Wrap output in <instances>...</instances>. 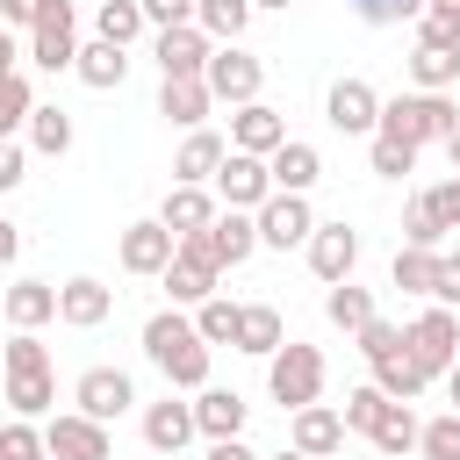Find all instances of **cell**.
Listing matches in <instances>:
<instances>
[{"label":"cell","instance_id":"47","mask_svg":"<svg viewBox=\"0 0 460 460\" xmlns=\"http://www.w3.org/2000/svg\"><path fill=\"white\" fill-rule=\"evenodd\" d=\"M352 338H359V352H367V359H388V352H395V345H402V331H395V323H388V316H374V323H359V331H352Z\"/></svg>","mask_w":460,"mask_h":460},{"label":"cell","instance_id":"25","mask_svg":"<svg viewBox=\"0 0 460 460\" xmlns=\"http://www.w3.org/2000/svg\"><path fill=\"white\" fill-rule=\"evenodd\" d=\"M158 280H165L172 309H201V302L216 295V280H223V273H216V266H201V259H187V252H172V266H165Z\"/></svg>","mask_w":460,"mask_h":460},{"label":"cell","instance_id":"15","mask_svg":"<svg viewBox=\"0 0 460 460\" xmlns=\"http://www.w3.org/2000/svg\"><path fill=\"white\" fill-rule=\"evenodd\" d=\"M323 115H331V129H345V137H374V129H381V93H374L367 79H338L331 101H323Z\"/></svg>","mask_w":460,"mask_h":460},{"label":"cell","instance_id":"50","mask_svg":"<svg viewBox=\"0 0 460 460\" xmlns=\"http://www.w3.org/2000/svg\"><path fill=\"white\" fill-rule=\"evenodd\" d=\"M7 187H22V144L14 137H0V194Z\"/></svg>","mask_w":460,"mask_h":460},{"label":"cell","instance_id":"1","mask_svg":"<svg viewBox=\"0 0 460 460\" xmlns=\"http://www.w3.org/2000/svg\"><path fill=\"white\" fill-rule=\"evenodd\" d=\"M144 359L165 374V388H208V338L180 309H158L144 323Z\"/></svg>","mask_w":460,"mask_h":460},{"label":"cell","instance_id":"24","mask_svg":"<svg viewBox=\"0 0 460 460\" xmlns=\"http://www.w3.org/2000/svg\"><path fill=\"white\" fill-rule=\"evenodd\" d=\"M208 244H216L223 266H244V259L259 252V216H252V208H223V216L208 223Z\"/></svg>","mask_w":460,"mask_h":460},{"label":"cell","instance_id":"14","mask_svg":"<svg viewBox=\"0 0 460 460\" xmlns=\"http://www.w3.org/2000/svg\"><path fill=\"white\" fill-rule=\"evenodd\" d=\"M72 402L86 410V417H101V424H115L129 402H137V388H129V374L122 367H86L79 381H72Z\"/></svg>","mask_w":460,"mask_h":460},{"label":"cell","instance_id":"49","mask_svg":"<svg viewBox=\"0 0 460 460\" xmlns=\"http://www.w3.org/2000/svg\"><path fill=\"white\" fill-rule=\"evenodd\" d=\"M431 302L460 309V252H438V288H431Z\"/></svg>","mask_w":460,"mask_h":460},{"label":"cell","instance_id":"17","mask_svg":"<svg viewBox=\"0 0 460 460\" xmlns=\"http://www.w3.org/2000/svg\"><path fill=\"white\" fill-rule=\"evenodd\" d=\"M288 144V122L266 108V101H244V108H230V151H252V158H273Z\"/></svg>","mask_w":460,"mask_h":460},{"label":"cell","instance_id":"33","mask_svg":"<svg viewBox=\"0 0 460 460\" xmlns=\"http://www.w3.org/2000/svg\"><path fill=\"white\" fill-rule=\"evenodd\" d=\"M446 216H438V201L431 194H410V208H402V244H424V252H438L446 244Z\"/></svg>","mask_w":460,"mask_h":460},{"label":"cell","instance_id":"29","mask_svg":"<svg viewBox=\"0 0 460 460\" xmlns=\"http://www.w3.org/2000/svg\"><path fill=\"white\" fill-rule=\"evenodd\" d=\"M72 72H79V79H86L93 93H108V86H122V79H129V50H122V43H101V36H93V43L79 50V65H72Z\"/></svg>","mask_w":460,"mask_h":460},{"label":"cell","instance_id":"56","mask_svg":"<svg viewBox=\"0 0 460 460\" xmlns=\"http://www.w3.org/2000/svg\"><path fill=\"white\" fill-rule=\"evenodd\" d=\"M446 158H453V172H460V129H453V137H446Z\"/></svg>","mask_w":460,"mask_h":460},{"label":"cell","instance_id":"36","mask_svg":"<svg viewBox=\"0 0 460 460\" xmlns=\"http://www.w3.org/2000/svg\"><path fill=\"white\" fill-rule=\"evenodd\" d=\"M417 431H424V424L410 417V402H388V410H381V424H374L367 438H374V453H381V460H395V453H410V446H417Z\"/></svg>","mask_w":460,"mask_h":460},{"label":"cell","instance_id":"10","mask_svg":"<svg viewBox=\"0 0 460 460\" xmlns=\"http://www.w3.org/2000/svg\"><path fill=\"white\" fill-rule=\"evenodd\" d=\"M151 58H158V72H165V79H201V72H208V58H216V36H208L201 22H187V29H158Z\"/></svg>","mask_w":460,"mask_h":460},{"label":"cell","instance_id":"21","mask_svg":"<svg viewBox=\"0 0 460 460\" xmlns=\"http://www.w3.org/2000/svg\"><path fill=\"white\" fill-rule=\"evenodd\" d=\"M223 158H230V144H223L216 129H187V144H180V158H172V180H180V187H208Z\"/></svg>","mask_w":460,"mask_h":460},{"label":"cell","instance_id":"11","mask_svg":"<svg viewBox=\"0 0 460 460\" xmlns=\"http://www.w3.org/2000/svg\"><path fill=\"white\" fill-rule=\"evenodd\" d=\"M352 266H359V230L352 223H316L309 230V273L323 288H338V280H352Z\"/></svg>","mask_w":460,"mask_h":460},{"label":"cell","instance_id":"2","mask_svg":"<svg viewBox=\"0 0 460 460\" xmlns=\"http://www.w3.org/2000/svg\"><path fill=\"white\" fill-rule=\"evenodd\" d=\"M0 352H7V367H0V381H7V410H14V417H43V410L58 402V374H50L43 338H36V331H14Z\"/></svg>","mask_w":460,"mask_h":460},{"label":"cell","instance_id":"53","mask_svg":"<svg viewBox=\"0 0 460 460\" xmlns=\"http://www.w3.org/2000/svg\"><path fill=\"white\" fill-rule=\"evenodd\" d=\"M14 252H22V230H14V223H0V266H14Z\"/></svg>","mask_w":460,"mask_h":460},{"label":"cell","instance_id":"57","mask_svg":"<svg viewBox=\"0 0 460 460\" xmlns=\"http://www.w3.org/2000/svg\"><path fill=\"white\" fill-rule=\"evenodd\" d=\"M424 7H453V14H460V0H424Z\"/></svg>","mask_w":460,"mask_h":460},{"label":"cell","instance_id":"55","mask_svg":"<svg viewBox=\"0 0 460 460\" xmlns=\"http://www.w3.org/2000/svg\"><path fill=\"white\" fill-rule=\"evenodd\" d=\"M446 395H453V410H460V359L446 367Z\"/></svg>","mask_w":460,"mask_h":460},{"label":"cell","instance_id":"23","mask_svg":"<svg viewBox=\"0 0 460 460\" xmlns=\"http://www.w3.org/2000/svg\"><path fill=\"white\" fill-rule=\"evenodd\" d=\"M216 216H223V208H216V194H208V187H180V180H172V194H165V208H158V223H165L172 237L208 230Z\"/></svg>","mask_w":460,"mask_h":460},{"label":"cell","instance_id":"3","mask_svg":"<svg viewBox=\"0 0 460 460\" xmlns=\"http://www.w3.org/2000/svg\"><path fill=\"white\" fill-rule=\"evenodd\" d=\"M381 129L424 151V144H446V137L460 129V108H453L446 93H424V86H417V93H395V101H381Z\"/></svg>","mask_w":460,"mask_h":460},{"label":"cell","instance_id":"58","mask_svg":"<svg viewBox=\"0 0 460 460\" xmlns=\"http://www.w3.org/2000/svg\"><path fill=\"white\" fill-rule=\"evenodd\" d=\"M252 7H295V0H252Z\"/></svg>","mask_w":460,"mask_h":460},{"label":"cell","instance_id":"37","mask_svg":"<svg viewBox=\"0 0 460 460\" xmlns=\"http://www.w3.org/2000/svg\"><path fill=\"white\" fill-rule=\"evenodd\" d=\"M29 144H36L43 158H65V151H72V115L36 101V115H29Z\"/></svg>","mask_w":460,"mask_h":460},{"label":"cell","instance_id":"44","mask_svg":"<svg viewBox=\"0 0 460 460\" xmlns=\"http://www.w3.org/2000/svg\"><path fill=\"white\" fill-rule=\"evenodd\" d=\"M367 29H388V22H417L424 14V0H345Z\"/></svg>","mask_w":460,"mask_h":460},{"label":"cell","instance_id":"39","mask_svg":"<svg viewBox=\"0 0 460 460\" xmlns=\"http://www.w3.org/2000/svg\"><path fill=\"white\" fill-rule=\"evenodd\" d=\"M194 22H201L216 43H237V36H244V22H252V0H201V7H194Z\"/></svg>","mask_w":460,"mask_h":460},{"label":"cell","instance_id":"19","mask_svg":"<svg viewBox=\"0 0 460 460\" xmlns=\"http://www.w3.org/2000/svg\"><path fill=\"white\" fill-rule=\"evenodd\" d=\"M266 165H273V194H309V187L323 180V151H316V144H302V137H288Z\"/></svg>","mask_w":460,"mask_h":460},{"label":"cell","instance_id":"46","mask_svg":"<svg viewBox=\"0 0 460 460\" xmlns=\"http://www.w3.org/2000/svg\"><path fill=\"white\" fill-rule=\"evenodd\" d=\"M417 43L460 50V14H453V7H424V14H417Z\"/></svg>","mask_w":460,"mask_h":460},{"label":"cell","instance_id":"20","mask_svg":"<svg viewBox=\"0 0 460 460\" xmlns=\"http://www.w3.org/2000/svg\"><path fill=\"white\" fill-rule=\"evenodd\" d=\"M208 108H216L208 79H165V86H158V115H165L172 129H201Z\"/></svg>","mask_w":460,"mask_h":460},{"label":"cell","instance_id":"42","mask_svg":"<svg viewBox=\"0 0 460 460\" xmlns=\"http://www.w3.org/2000/svg\"><path fill=\"white\" fill-rule=\"evenodd\" d=\"M417 453H424V460H460V410L431 417V424L417 431Z\"/></svg>","mask_w":460,"mask_h":460},{"label":"cell","instance_id":"18","mask_svg":"<svg viewBox=\"0 0 460 460\" xmlns=\"http://www.w3.org/2000/svg\"><path fill=\"white\" fill-rule=\"evenodd\" d=\"M108 316H115V288H108V280L79 273V280H65V288H58V323L93 331V323H108Z\"/></svg>","mask_w":460,"mask_h":460},{"label":"cell","instance_id":"26","mask_svg":"<svg viewBox=\"0 0 460 460\" xmlns=\"http://www.w3.org/2000/svg\"><path fill=\"white\" fill-rule=\"evenodd\" d=\"M0 309H7L14 331H43V323L58 316V288H50V280H14V288L0 295Z\"/></svg>","mask_w":460,"mask_h":460},{"label":"cell","instance_id":"4","mask_svg":"<svg viewBox=\"0 0 460 460\" xmlns=\"http://www.w3.org/2000/svg\"><path fill=\"white\" fill-rule=\"evenodd\" d=\"M266 388H273V402H280V410L295 417L302 402H316V395H323V352H316V345H295V338H288V345H280V352L266 359Z\"/></svg>","mask_w":460,"mask_h":460},{"label":"cell","instance_id":"52","mask_svg":"<svg viewBox=\"0 0 460 460\" xmlns=\"http://www.w3.org/2000/svg\"><path fill=\"white\" fill-rule=\"evenodd\" d=\"M36 22V0H0V29H29Z\"/></svg>","mask_w":460,"mask_h":460},{"label":"cell","instance_id":"45","mask_svg":"<svg viewBox=\"0 0 460 460\" xmlns=\"http://www.w3.org/2000/svg\"><path fill=\"white\" fill-rule=\"evenodd\" d=\"M381 410H388V395H381L374 381H367V388H352V395H345V431H374V424H381Z\"/></svg>","mask_w":460,"mask_h":460},{"label":"cell","instance_id":"31","mask_svg":"<svg viewBox=\"0 0 460 460\" xmlns=\"http://www.w3.org/2000/svg\"><path fill=\"white\" fill-rule=\"evenodd\" d=\"M280 345H288V323H280V309L252 302V309H244V323H237V352H259V359H273Z\"/></svg>","mask_w":460,"mask_h":460},{"label":"cell","instance_id":"34","mask_svg":"<svg viewBox=\"0 0 460 460\" xmlns=\"http://www.w3.org/2000/svg\"><path fill=\"white\" fill-rule=\"evenodd\" d=\"M388 280H395L402 295H431V288H438V252L402 244V252H395V266H388Z\"/></svg>","mask_w":460,"mask_h":460},{"label":"cell","instance_id":"5","mask_svg":"<svg viewBox=\"0 0 460 460\" xmlns=\"http://www.w3.org/2000/svg\"><path fill=\"white\" fill-rule=\"evenodd\" d=\"M402 338H410V359L424 367V381H446V367L460 359V316H453L446 302H431Z\"/></svg>","mask_w":460,"mask_h":460},{"label":"cell","instance_id":"16","mask_svg":"<svg viewBox=\"0 0 460 460\" xmlns=\"http://www.w3.org/2000/svg\"><path fill=\"white\" fill-rule=\"evenodd\" d=\"M288 446L309 453V460H331V453L345 446V410H331V402H302L295 424H288Z\"/></svg>","mask_w":460,"mask_h":460},{"label":"cell","instance_id":"43","mask_svg":"<svg viewBox=\"0 0 460 460\" xmlns=\"http://www.w3.org/2000/svg\"><path fill=\"white\" fill-rule=\"evenodd\" d=\"M0 460H50V446H43V431L29 417H7L0 424Z\"/></svg>","mask_w":460,"mask_h":460},{"label":"cell","instance_id":"30","mask_svg":"<svg viewBox=\"0 0 460 460\" xmlns=\"http://www.w3.org/2000/svg\"><path fill=\"white\" fill-rule=\"evenodd\" d=\"M144 29H151V22H144V0H101V7H93V36H101V43H122V50H129Z\"/></svg>","mask_w":460,"mask_h":460},{"label":"cell","instance_id":"60","mask_svg":"<svg viewBox=\"0 0 460 460\" xmlns=\"http://www.w3.org/2000/svg\"><path fill=\"white\" fill-rule=\"evenodd\" d=\"M0 367H7V352H0Z\"/></svg>","mask_w":460,"mask_h":460},{"label":"cell","instance_id":"13","mask_svg":"<svg viewBox=\"0 0 460 460\" xmlns=\"http://www.w3.org/2000/svg\"><path fill=\"white\" fill-rule=\"evenodd\" d=\"M172 252H180V237H172L158 216H151V223H129V230H122V244H115L122 273H144V280H151V273H165V266H172Z\"/></svg>","mask_w":460,"mask_h":460},{"label":"cell","instance_id":"41","mask_svg":"<svg viewBox=\"0 0 460 460\" xmlns=\"http://www.w3.org/2000/svg\"><path fill=\"white\" fill-rule=\"evenodd\" d=\"M29 115H36V93H29L22 72H7V79H0V137H14Z\"/></svg>","mask_w":460,"mask_h":460},{"label":"cell","instance_id":"35","mask_svg":"<svg viewBox=\"0 0 460 460\" xmlns=\"http://www.w3.org/2000/svg\"><path fill=\"white\" fill-rule=\"evenodd\" d=\"M323 316H331L338 331H359V323H374L381 309H374V288H352V280H338V288L323 295Z\"/></svg>","mask_w":460,"mask_h":460},{"label":"cell","instance_id":"28","mask_svg":"<svg viewBox=\"0 0 460 460\" xmlns=\"http://www.w3.org/2000/svg\"><path fill=\"white\" fill-rule=\"evenodd\" d=\"M367 367H374V388H381L388 402H417V395H424V367L410 359V338H402L388 359H367Z\"/></svg>","mask_w":460,"mask_h":460},{"label":"cell","instance_id":"48","mask_svg":"<svg viewBox=\"0 0 460 460\" xmlns=\"http://www.w3.org/2000/svg\"><path fill=\"white\" fill-rule=\"evenodd\" d=\"M194 7H201V0H144V22H151V29H187Z\"/></svg>","mask_w":460,"mask_h":460},{"label":"cell","instance_id":"27","mask_svg":"<svg viewBox=\"0 0 460 460\" xmlns=\"http://www.w3.org/2000/svg\"><path fill=\"white\" fill-rule=\"evenodd\" d=\"M194 424H201V438H237L244 431V395L237 388H194Z\"/></svg>","mask_w":460,"mask_h":460},{"label":"cell","instance_id":"12","mask_svg":"<svg viewBox=\"0 0 460 460\" xmlns=\"http://www.w3.org/2000/svg\"><path fill=\"white\" fill-rule=\"evenodd\" d=\"M216 194H223V208H259V201L273 194V165L252 158V151H230V158L216 165Z\"/></svg>","mask_w":460,"mask_h":460},{"label":"cell","instance_id":"38","mask_svg":"<svg viewBox=\"0 0 460 460\" xmlns=\"http://www.w3.org/2000/svg\"><path fill=\"white\" fill-rule=\"evenodd\" d=\"M237 323H244V309H237L230 295H208V302L194 309V331H201L208 345H237Z\"/></svg>","mask_w":460,"mask_h":460},{"label":"cell","instance_id":"40","mask_svg":"<svg viewBox=\"0 0 460 460\" xmlns=\"http://www.w3.org/2000/svg\"><path fill=\"white\" fill-rule=\"evenodd\" d=\"M367 158H374V172H381V180H402V172H417V144H402V137H388V129H374Z\"/></svg>","mask_w":460,"mask_h":460},{"label":"cell","instance_id":"8","mask_svg":"<svg viewBox=\"0 0 460 460\" xmlns=\"http://www.w3.org/2000/svg\"><path fill=\"white\" fill-rule=\"evenodd\" d=\"M208 93L216 101H230V108H244V101H259V86H266V65L252 58V50H237V43H216V58H208Z\"/></svg>","mask_w":460,"mask_h":460},{"label":"cell","instance_id":"54","mask_svg":"<svg viewBox=\"0 0 460 460\" xmlns=\"http://www.w3.org/2000/svg\"><path fill=\"white\" fill-rule=\"evenodd\" d=\"M14 58H22V43H14V29H0V79L14 72Z\"/></svg>","mask_w":460,"mask_h":460},{"label":"cell","instance_id":"7","mask_svg":"<svg viewBox=\"0 0 460 460\" xmlns=\"http://www.w3.org/2000/svg\"><path fill=\"white\" fill-rule=\"evenodd\" d=\"M43 446H50V460H115L108 424H101V417H86V410L50 417V424H43Z\"/></svg>","mask_w":460,"mask_h":460},{"label":"cell","instance_id":"32","mask_svg":"<svg viewBox=\"0 0 460 460\" xmlns=\"http://www.w3.org/2000/svg\"><path fill=\"white\" fill-rule=\"evenodd\" d=\"M410 79H417L424 93H446V86L460 79V50H438V43H417V50H410Z\"/></svg>","mask_w":460,"mask_h":460},{"label":"cell","instance_id":"9","mask_svg":"<svg viewBox=\"0 0 460 460\" xmlns=\"http://www.w3.org/2000/svg\"><path fill=\"white\" fill-rule=\"evenodd\" d=\"M252 216H259V244H273V252H295V244H309V230H316L309 194H266Z\"/></svg>","mask_w":460,"mask_h":460},{"label":"cell","instance_id":"51","mask_svg":"<svg viewBox=\"0 0 460 460\" xmlns=\"http://www.w3.org/2000/svg\"><path fill=\"white\" fill-rule=\"evenodd\" d=\"M201 460H259V453H252V446H244V431H237V438H208V453H201Z\"/></svg>","mask_w":460,"mask_h":460},{"label":"cell","instance_id":"22","mask_svg":"<svg viewBox=\"0 0 460 460\" xmlns=\"http://www.w3.org/2000/svg\"><path fill=\"white\" fill-rule=\"evenodd\" d=\"M194 431H201V424H194V402H172V395H165V402L144 410V446H151V453H180Z\"/></svg>","mask_w":460,"mask_h":460},{"label":"cell","instance_id":"59","mask_svg":"<svg viewBox=\"0 0 460 460\" xmlns=\"http://www.w3.org/2000/svg\"><path fill=\"white\" fill-rule=\"evenodd\" d=\"M273 460H309V453H295V446H288V453H273Z\"/></svg>","mask_w":460,"mask_h":460},{"label":"cell","instance_id":"6","mask_svg":"<svg viewBox=\"0 0 460 460\" xmlns=\"http://www.w3.org/2000/svg\"><path fill=\"white\" fill-rule=\"evenodd\" d=\"M29 58H36L43 72H72V65H79L72 0H36V22H29Z\"/></svg>","mask_w":460,"mask_h":460}]
</instances>
